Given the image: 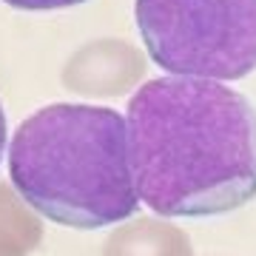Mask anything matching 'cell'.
Segmentation results:
<instances>
[{
    "instance_id": "obj_1",
    "label": "cell",
    "mask_w": 256,
    "mask_h": 256,
    "mask_svg": "<svg viewBox=\"0 0 256 256\" xmlns=\"http://www.w3.org/2000/svg\"><path fill=\"white\" fill-rule=\"evenodd\" d=\"M126 128L134 188L156 216H220L256 196V108L225 82H142Z\"/></svg>"
},
{
    "instance_id": "obj_2",
    "label": "cell",
    "mask_w": 256,
    "mask_h": 256,
    "mask_svg": "<svg viewBox=\"0 0 256 256\" xmlns=\"http://www.w3.org/2000/svg\"><path fill=\"white\" fill-rule=\"evenodd\" d=\"M12 188L40 216L97 230L134 216L126 117L88 102H52L18 126L9 146Z\"/></svg>"
},
{
    "instance_id": "obj_3",
    "label": "cell",
    "mask_w": 256,
    "mask_h": 256,
    "mask_svg": "<svg viewBox=\"0 0 256 256\" xmlns=\"http://www.w3.org/2000/svg\"><path fill=\"white\" fill-rule=\"evenodd\" d=\"M134 14L168 74L222 82L256 72V0H137Z\"/></svg>"
},
{
    "instance_id": "obj_4",
    "label": "cell",
    "mask_w": 256,
    "mask_h": 256,
    "mask_svg": "<svg viewBox=\"0 0 256 256\" xmlns=\"http://www.w3.org/2000/svg\"><path fill=\"white\" fill-rule=\"evenodd\" d=\"M146 77V54L120 37H100L63 66V86L80 97H122Z\"/></svg>"
},
{
    "instance_id": "obj_5",
    "label": "cell",
    "mask_w": 256,
    "mask_h": 256,
    "mask_svg": "<svg viewBox=\"0 0 256 256\" xmlns=\"http://www.w3.org/2000/svg\"><path fill=\"white\" fill-rule=\"evenodd\" d=\"M102 256H194V242L165 216H128L106 236Z\"/></svg>"
},
{
    "instance_id": "obj_6",
    "label": "cell",
    "mask_w": 256,
    "mask_h": 256,
    "mask_svg": "<svg viewBox=\"0 0 256 256\" xmlns=\"http://www.w3.org/2000/svg\"><path fill=\"white\" fill-rule=\"evenodd\" d=\"M43 242V220L9 182H0V256H28Z\"/></svg>"
},
{
    "instance_id": "obj_7",
    "label": "cell",
    "mask_w": 256,
    "mask_h": 256,
    "mask_svg": "<svg viewBox=\"0 0 256 256\" xmlns=\"http://www.w3.org/2000/svg\"><path fill=\"white\" fill-rule=\"evenodd\" d=\"M12 9L23 12H52V9H68V6H80L86 0H3Z\"/></svg>"
},
{
    "instance_id": "obj_8",
    "label": "cell",
    "mask_w": 256,
    "mask_h": 256,
    "mask_svg": "<svg viewBox=\"0 0 256 256\" xmlns=\"http://www.w3.org/2000/svg\"><path fill=\"white\" fill-rule=\"evenodd\" d=\"M6 137H9V131H6V114H3V106H0V160L6 154Z\"/></svg>"
}]
</instances>
